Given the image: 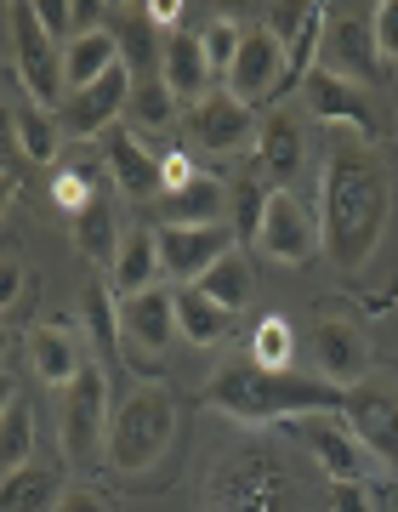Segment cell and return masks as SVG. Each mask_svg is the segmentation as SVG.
Instances as JSON below:
<instances>
[{"mask_svg":"<svg viewBox=\"0 0 398 512\" xmlns=\"http://www.w3.org/2000/svg\"><path fill=\"white\" fill-rule=\"evenodd\" d=\"M387 217H393V165L381 160L376 143L336 131L319 177V245L330 268L359 274L387 234Z\"/></svg>","mask_w":398,"mask_h":512,"instance_id":"obj_1","label":"cell"},{"mask_svg":"<svg viewBox=\"0 0 398 512\" xmlns=\"http://www.w3.org/2000/svg\"><path fill=\"white\" fill-rule=\"evenodd\" d=\"M205 512H330V507L308 490L302 450L273 427V433H251L211 467Z\"/></svg>","mask_w":398,"mask_h":512,"instance_id":"obj_2","label":"cell"},{"mask_svg":"<svg viewBox=\"0 0 398 512\" xmlns=\"http://www.w3.org/2000/svg\"><path fill=\"white\" fill-rule=\"evenodd\" d=\"M205 404L217 416L251 427V433H273L302 416H336L342 410V387L319 382V376H296V370H268V365H222L205 382Z\"/></svg>","mask_w":398,"mask_h":512,"instance_id":"obj_3","label":"cell"},{"mask_svg":"<svg viewBox=\"0 0 398 512\" xmlns=\"http://www.w3.org/2000/svg\"><path fill=\"white\" fill-rule=\"evenodd\" d=\"M171 439H177V399H171V387L143 382L137 393H126V399L114 404L103 461H109L114 473L137 478L171 450Z\"/></svg>","mask_w":398,"mask_h":512,"instance_id":"obj_4","label":"cell"},{"mask_svg":"<svg viewBox=\"0 0 398 512\" xmlns=\"http://www.w3.org/2000/svg\"><path fill=\"white\" fill-rule=\"evenodd\" d=\"M313 69L376 86L381 80V52H376V6H325V35H319V63Z\"/></svg>","mask_w":398,"mask_h":512,"instance_id":"obj_5","label":"cell"},{"mask_svg":"<svg viewBox=\"0 0 398 512\" xmlns=\"http://www.w3.org/2000/svg\"><path fill=\"white\" fill-rule=\"evenodd\" d=\"M6 29H12V52H18V80L35 109H63V46H57L46 29H40V12L35 6H6Z\"/></svg>","mask_w":398,"mask_h":512,"instance_id":"obj_6","label":"cell"},{"mask_svg":"<svg viewBox=\"0 0 398 512\" xmlns=\"http://www.w3.org/2000/svg\"><path fill=\"white\" fill-rule=\"evenodd\" d=\"M279 433H285L330 484H370V473H376V461L364 456V444L353 439V427L342 421V410H336V416H302V421H290V427H279Z\"/></svg>","mask_w":398,"mask_h":512,"instance_id":"obj_7","label":"cell"},{"mask_svg":"<svg viewBox=\"0 0 398 512\" xmlns=\"http://www.w3.org/2000/svg\"><path fill=\"white\" fill-rule=\"evenodd\" d=\"M109 416H114V399H109L103 365H91L74 387H63V456L74 467L103 461V450H109Z\"/></svg>","mask_w":398,"mask_h":512,"instance_id":"obj_8","label":"cell"},{"mask_svg":"<svg viewBox=\"0 0 398 512\" xmlns=\"http://www.w3.org/2000/svg\"><path fill=\"white\" fill-rule=\"evenodd\" d=\"M342 421L353 427V439L364 444V456L381 473H398V387L387 376H364L359 387H347Z\"/></svg>","mask_w":398,"mask_h":512,"instance_id":"obj_9","label":"cell"},{"mask_svg":"<svg viewBox=\"0 0 398 512\" xmlns=\"http://www.w3.org/2000/svg\"><path fill=\"white\" fill-rule=\"evenodd\" d=\"M171 336H177V296L154 285L143 296H126L120 302V348L131 353V365L143 370L148 382H160V365L171 353Z\"/></svg>","mask_w":398,"mask_h":512,"instance_id":"obj_10","label":"cell"},{"mask_svg":"<svg viewBox=\"0 0 398 512\" xmlns=\"http://www.w3.org/2000/svg\"><path fill=\"white\" fill-rule=\"evenodd\" d=\"M319 251H325L319 245V211H308L290 188H268L262 228H256V256H268L273 268H302Z\"/></svg>","mask_w":398,"mask_h":512,"instance_id":"obj_11","label":"cell"},{"mask_svg":"<svg viewBox=\"0 0 398 512\" xmlns=\"http://www.w3.org/2000/svg\"><path fill=\"white\" fill-rule=\"evenodd\" d=\"M256 126H262L256 109H245L228 86H211V92L199 97V103H188V114H182L188 143H194L199 154H217V160L256 148Z\"/></svg>","mask_w":398,"mask_h":512,"instance_id":"obj_12","label":"cell"},{"mask_svg":"<svg viewBox=\"0 0 398 512\" xmlns=\"http://www.w3.org/2000/svg\"><path fill=\"white\" fill-rule=\"evenodd\" d=\"M222 86H228L245 109L273 103L279 92H290V57H285V46H279L262 23H256V29H245L239 57H234V69H228V80H222Z\"/></svg>","mask_w":398,"mask_h":512,"instance_id":"obj_13","label":"cell"},{"mask_svg":"<svg viewBox=\"0 0 398 512\" xmlns=\"http://www.w3.org/2000/svg\"><path fill=\"white\" fill-rule=\"evenodd\" d=\"M29 365H35V376L46 387L63 393V387H74L97 365V348L86 342V330L74 325V319H46V325L29 330Z\"/></svg>","mask_w":398,"mask_h":512,"instance_id":"obj_14","label":"cell"},{"mask_svg":"<svg viewBox=\"0 0 398 512\" xmlns=\"http://www.w3.org/2000/svg\"><path fill=\"white\" fill-rule=\"evenodd\" d=\"M160 234V268L171 274V285H199V279L217 268L222 256L234 251V228L211 222V228H154Z\"/></svg>","mask_w":398,"mask_h":512,"instance_id":"obj_15","label":"cell"},{"mask_svg":"<svg viewBox=\"0 0 398 512\" xmlns=\"http://www.w3.org/2000/svg\"><path fill=\"white\" fill-rule=\"evenodd\" d=\"M131 69L120 63V69H109L97 86H86V92H69L63 97V109H57V126H63V137H109L114 120L131 109Z\"/></svg>","mask_w":398,"mask_h":512,"instance_id":"obj_16","label":"cell"},{"mask_svg":"<svg viewBox=\"0 0 398 512\" xmlns=\"http://www.w3.org/2000/svg\"><path fill=\"white\" fill-rule=\"evenodd\" d=\"M308 353H313L319 382L342 387V393H347V387H359L364 376H376V370H370V342H364V330L347 325V319H325V325H313Z\"/></svg>","mask_w":398,"mask_h":512,"instance_id":"obj_17","label":"cell"},{"mask_svg":"<svg viewBox=\"0 0 398 512\" xmlns=\"http://www.w3.org/2000/svg\"><path fill=\"white\" fill-rule=\"evenodd\" d=\"M308 114L319 120V126L330 131H353V137H364V143L381 148V131H376V114H370V103H364V92L353 86V80H336V74L313 69L308 80Z\"/></svg>","mask_w":398,"mask_h":512,"instance_id":"obj_18","label":"cell"},{"mask_svg":"<svg viewBox=\"0 0 398 512\" xmlns=\"http://www.w3.org/2000/svg\"><path fill=\"white\" fill-rule=\"evenodd\" d=\"M262 29H268L290 57V86L308 80L319 63V35H325V6H262Z\"/></svg>","mask_w":398,"mask_h":512,"instance_id":"obj_19","label":"cell"},{"mask_svg":"<svg viewBox=\"0 0 398 512\" xmlns=\"http://www.w3.org/2000/svg\"><path fill=\"white\" fill-rule=\"evenodd\" d=\"M103 171L126 200H160V154H148L137 131H109L103 137Z\"/></svg>","mask_w":398,"mask_h":512,"instance_id":"obj_20","label":"cell"},{"mask_svg":"<svg viewBox=\"0 0 398 512\" xmlns=\"http://www.w3.org/2000/svg\"><path fill=\"white\" fill-rule=\"evenodd\" d=\"M160 80L171 86V97H188V103H199V97L211 92V63H205V40L194 35V29H177V35H165L160 46Z\"/></svg>","mask_w":398,"mask_h":512,"instance_id":"obj_21","label":"cell"},{"mask_svg":"<svg viewBox=\"0 0 398 512\" xmlns=\"http://www.w3.org/2000/svg\"><path fill=\"white\" fill-rule=\"evenodd\" d=\"M160 234L148 228V222H137V228H126V239H120V256H114V268H109V285L114 296L126 302V296H143L160 285Z\"/></svg>","mask_w":398,"mask_h":512,"instance_id":"obj_22","label":"cell"},{"mask_svg":"<svg viewBox=\"0 0 398 512\" xmlns=\"http://www.w3.org/2000/svg\"><path fill=\"white\" fill-rule=\"evenodd\" d=\"M160 217L171 222V228H211V222H228V183L211 177V171H199L194 183H182L177 194H165ZM228 228H234V222H228Z\"/></svg>","mask_w":398,"mask_h":512,"instance_id":"obj_23","label":"cell"},{"mask_svg":"<svg viewBox=\"0 0 398 512\" xmlns=\"http://www.w3.org/2000/svg\"><path fill=\"white\" fill-rule=\"evenodd\" d=\"M256 160H262V171H268L273 183L285 188V177H296L302 171V160H308V131H302V120L296 114H268L262 126H256Z\"/></svg>","mask_w":398,"mask_h":512,"instance_id":"obj_24","label":"cell"},{"mask_svg":"<svg viewBox=\"0 0 398 512\" xmlns=\"http://www.w3.org/2000/svg\"><path fill=\"white\" fill-rule=\"evenodd\" d=\"M63 495L69 490H63V473L52 461H29V467L0 478V512H57Z\"/></svg>","mask_w":398,"mask_h":512,"instance_id":"obj_25","label":"cell"},{"mask_svg":"<svg viewBox=\"0 0 398 512\" xmlns=\"http://www.w3.org/2000/svg\"><path fill=\"white\" fill-rule=\"evenodd\" d=\"M120 239H126V228H120V217H114V200H103V194L74 217V251L86 256L91 268H114Z\"/></svg>","mask_w":398,"mask_h":512,"instance_id":"obj_26","label":"cell"},{"mask_svg":"<svg viewBox=\"0 0 398 512\" xmlns=\"http://www.w3.org/2000/svg\"><path fill=\"white\" fill-rule=\"evenodd\" d=\"M109 69H120V40H114L109 29H91V35H80L74 46H63V86H69V92L97 86Z\"/></svg>","mask_w":398,"mask_h":512,"instance_id":"obj_27","label":"cell"},{"mask_svg":"<svg viewBox=\"0 0 398 512\" xmlns=\"http://www.w3.org/2000/svg\"><path fill=\"white\" fill-rule=\"evenodd\" d=\"M177 336H188L194 348H217L234 336V313H222L211 296H199L194 285H177Z\"/></svg>","mask_w":398,"mask_h":512,"instance_id":"obj_28","label":"cell"},{"mask_svg":"<svg viewBox=\"0 0 398 512\" xmlns=\"http://www.w3.org/2000/svg\"><path fill=\"white\" fill-rule=\"evenodd\" d=\"M80 330L97 353H120V296L109 279H91L80 291Z\"/></svg>","mask_w":398,"mask_h":512,"instance_id":"obj_29","label":"cell"},{"mask_svg":"<svg viewBox=\"0 0 398 512\" xmlns=\"http://www.w3.org/2000/svg\"><path fill=\"white\" fill-rule=\"evenodd\" d=\"M114 40H120V63L131 69V80L160 74V46H165V35L148 23L143 6H131V12H126V35H114Z\"/></svg>","mask_w":398,"mask_h":512,"instance_id":"obj_30","label":"cell"},{"mask_svg":"<svg viewBox=\"0 0 398 512\" xmlns=\"http://www.w3.org/2000/svg\"><path fill=\"white\" fill-rule=\"evenodd\" d=\"M251 285H256V279H251V262H245L239 251H228L217 268H211V274L199 279L194 291H199V296H211L222 313H234V319H239V308L251 302Z\"/></svg>","mask_w":398,"mask_h":512,"instance_id":"obj_31","label":"cell"},{"mask_svg":"<svg viewBox=\"0 0 398 512\" xmlns=\"http://www.w3.org/2000/svg\"><path fill=\"white\" fill-rule=\"evenodd\" d=\"M18 148H23V160H35V165H52L57 154H63V126H57V114L52 109H18Z\"/></svg>","mask_w":398,"mask_h":512,"instance_id":"obj_32","label":"cell"},{"mask_svg":"<svg viewBox=\"0 0 398 512\" xmlns=\"http://www.w3.org/2000/svg\"><path fill=\"white\" fill-rule=\"evenodd\" d=\"M97 177H103V165H91V160H69L63 171H57V183H52V200L63 217H80L91 200H97Z\"/></svg>","mask_w":398,"mask_h":512,"instance_id":"obj_33","label":"cell"},{"mask_svg":"<svg viewBox=\"0 0 398 512\" xmlns=\"http://www.w3.org/2000/svg\"><path fill=\"white\" fill-rule=\"evenodd\" d=\"M29 461H35V421H29L23 404H12V410L0 416V478L29 467Z\"/></svg>","mask_w":398,"mask_h":512,"instance_id":"obj_34","label":"cell"},{"mask_svg":"<svg viewBox=\"0 0 398 512\" xmlns=\"http://www.w3.org/2000/svg\"><path fill=\"white\" fill-rule=\"evenodd\" d=\"M131 114H137L143 131H165L171 120H177V97H171V86H165L160 74H148V80L131 86Z\"/></svg>","mask_w":398,"mask_h":512,"instance_id":"obj_35","label":"cell"},{"mask_svg":"<svg viewBox=\"0 0 398 512\" xmlns=\"http://www.w3.org/2000/svg\"><path fill=\"white\" fill-rule=\"evenodd\" d=\"M296 353V330L279 319V313H268L262 325H256L251 336V365H268V370H285V359Z\"/></svg>","mask_w":398,"mask_h":512,"instance_id":"obj_36","label":"cell"},{"mask_svg":"<svg viewBox=\"0 0 398 512\" xmlns=\"http://www.w3.org/2000/svg\"><path fill=\"white\" fill-rule=\"evenodd\" d=\"M35 12H40V29H46L57 46H74L80 35L103 29V23H97V6H35Z\"/></svg>","mask_w":398,"mask_h":512,"instance_id":"obj_37","label":"cell"},{"mask_svg":"<svg viewBox=\"0 0 398 512\" xmlns=\"http://www.w3.org/2000/svg\"><path fill=\"white\" fill-rule=\"evenodd\" d=\"M262 205H268V194H262V183H256V177H245V183L228 188V222H234V239H251V245H256Z\"/></svg>","mask_w":398,"mask_h":512,"instance_id":"obj_38","label":"cell"},{"mask_svg":"<svg viewBox=\"0 0 398 512\" xmlns=\"http://www.w3.org/2000/svg\"><path fill=\"white\" fill-rule=\"evenodd\" d=\"M199 40H205V63H211V74H217V80H228V69H234V57H239V40H245V29H239L234 18H217Z\"/></svg>","mask_w":398,"mask_h":512,"instance_id":"obj_39","label":"cell"},{"mask_svg":"<svg viewBox=\"0 0 398 512\" xmlns=\"http://www.w3.org/2000/svg\"><path fill=\"white\" fill-rule=\"evenodd\" d=\"M325 507L330 512H376V490L370 484H330Z\"/></svg>","mask_w":398,"mask_h":512,"instance_id":"obj_40","label":"cell"},{"mask_svg":"<svg viewBox=\"0 0 398 512\" xmlns=\"http://www.w3.org/2000/svg\"><path fill=\"white\" fill-rule=\"evenodd\" d=\"M376 52H381V63H398V0L376 6Z\"/></svg>","mask_w":398,"mask_h":512,"instance_id":"obj_41","label":"cell"},{"mask_svg":"<svg viewBox=\"0 0 398 512\" xmlns=\"http://www.w3.org/2000/svg\"><path fill=\"white\" fill-rule=\"evenodd\" d=\"M23 291H29V274H23V262H18V256H0V313L18 308Z\"/></svg>","mask_w":398,"mask_h":512,"instance_id":"obj_42","label":"cell"},{"mask_svg":"<svg viewBox=\"0 0 398 512\" xmlns=\"http://www.w3.org/2000/svg\"><path fill=\"white\" fill-rule=\"evenodd\" d=\"M199 171H194V160H188V154H182V148H171V154H160V188L165 194H177L182 183H194ZM160 194V200H165Z\"/></svg>","mask_w":398,"mask_h":512,"instance_id":"obj_43","label":"cell"},{"mask_svg":"<svg viewBox=\"0 0 398 512\" xmlns=\"http://www.w3.org/2000/svg\"><path fill=\"white\" fill-rule=\"evenodd\" d=\"M18 114L12 109H0V171H12V165H18Z\"/></svg>","mask_w":398,"mask_h":512,"instance_id":"obj_44","label":"cell"},{"mask_svg":"<svg viewBox=\"0 0 398 512\" xmlns=\"http://www.w3.org/2000/svg\"><path fill=\"white\" fill-rule=\"evenodd\" d=\"M57 512H114V501L103 490H69L57 501Z\"/></svg>","mask_w":398,"mask_h":512,"instance_id":"obj_45","label":"cell"},{"mask_svg":"<svg viewBox=\"0 0 398 512\" xmlns=\"http://www.w3.org/2000/svg\"><path fill=\"white\" fill-rule=\"evenodd\" d=\"M143 12H148V23H154L160 35H177L182 29V6L177 0H154V6H143Z\"/></svg>","mask_w":398,"mask_h":512,"instance_id":"obj_46","label":"cell"},{"mask_svg":"<svg viewBox=\"0 0 398 512\" xmlns=\"http://www.w3.org/2000/svg\"><path fill=\"white\" fill-rule=\"evenodd\" d=\"M12 404H18V382H12V376H6V370H0V416H6V410H12Z\"/></svg>","mask_w":398,"mask_h":512,"instance_id":"obj_47","label":"cell"},{"mask_svg":"<svg viewBox=\"0 0 398 512\" xmlns=\"http://www.w3.org/2000/svg\"><path fill=\"white\" fill-rule=\"evenodd\" d=\"M12 194H18V177H12V171H0V217H6V205H12Z\"/></svg>","mask_w":398,"mask_h":512,"instance_id":"obj_48","label":"cell"},{"mask_svg":"<svg viewBox=\"0 0 398 512\" xmlns=\"http://www.w3.org/2000/svg\"><path fill=\"white\" fill-rule=\"evenodd\" d=\"M0 359H6V325H0Z\"/></svg>","mask_w":398,"mask_h":512,"instance_id":"obj_49","label":"cell"},{"mask_svg":"<svg viewBox=\"0 0 398 512\" xmlns=\"http://www.w3.org/2000/svg\"><path fill=\"white\" fill-rule=\"evenodd\" d=\"M393 512H398V495H393Z\"/></svg>","mask_w":398,"mask_h":512,"instance_id":"obj_50","label":"cell"}]
</instances>
